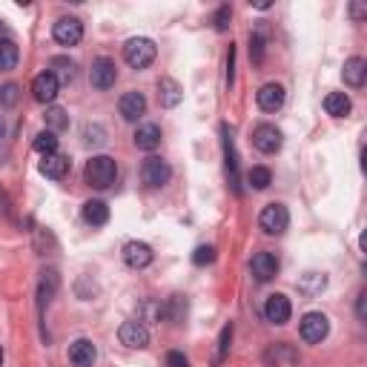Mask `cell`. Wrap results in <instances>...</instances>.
<instances>
[{
	"mask_svg": "<svg viewBox=\"0 0 367 367\" xmlns=\"http://www.w3.org/2000/svg\"><path fill=\"white\" fill-rule=\"evenodd\" d=\"M290 313H293V307H290V299L287 296H281V293L267 296V301H264V319L270 324H287L290 321Z\"/></svg>",
	"mask_w": 367,
	"mask_h": 367,
	"instance_id": "obj_12",
	"label": "cell"
},
{
	"mask_svg": "<svg viewBox=\"0 0 367 367\" xmlns=\"http://www.w3.org/2000/svg\"><path fill=\"white\" fill-rule=\"evenodd\" d=\"M0 361H3V347H0Z\"/></svg>",
	"mask_w": 367,
	"mask_h": 367,
	"instance_id": "obj_38",
	"label": "cell"
},
{
	"mask_svg": "<svg viewBox=\"0 0 367 367\" xmlns=\"http://www.w3.org/2000/svg\"><path fill=\"white\" fill-rule=\"evenodd\" d=\"M229 17H233L229 6H221V9L216 12V17H212V23H216L218 32H227V29H229Z\"/></svg>",
	"mask_w": 367,
	"mask_h": 367,
	"instance_id": "obj_32",
	"label": "cell"
},
{
	"mask_svg": "<svg viewBox=\"0 0 367 367\" xmlns=\"http://www.w3.org/2000/svg\"><path fill=\"white\" fill-rule=\"evenodd\" d=\"M89 81L95 89H112L115 81H118V66H115L112 57H95L92 69H89Z\"/></svg>",
	"mask_w": 367,
	"mask_h": 367,
	"instance_id": "obj_4",
	"label": "cell"
},
{
	"mask_svg": "<svg viewBox=\"0 0 367 367\" xmlns=\"http://www.w3.org/2000/svg\"><path fill=\"white\" fill-rule=\"evenodd\" d=\"M364 299H367V293H359V301H356V316L359 319H364Z\"/></svg>",
	"mask_w": 367,
	"mask_h": 367,
	"instance_id": "obj_36",
	"label": "cell"
},
{
	"mask_svg": "<svg viewBox=\"0 0 367 367\" xmlns=\"http://www.w3.org/2000/svg\"><path fill=\"white\" fill-rule=\"evenodd\" d=\"M247 184L261 192V189H267L270 184H273V172H270L267 167H253L247 172Z\"/></svg>",
	"mask_w": 367,
	"mask_h": 367,
	"instance_id": "obj_26",
	"label": "cell"
},
{
	"mask_svg": "<svg viewBox=\"0 0 367 367\" xmlns=\"http://www.w3.org/2000/svg\"><path fill=\"white\" fill-rule=\"evenodd\" d=\"M169 178H172V169H169V164H167L164 158L149 156V158L141 164V181H144L147 187L158 189V187H164Z\"/></svg>",
	"mask_w": 367,
	"mask_h": 367,
	"instance_id": "obj_6",
	"label": "cell"
},
{
	"mask_svg": "<svg viewBox=\"0 0 367 367\" xmlns=\"http://www.w3.org/2000/svg\"><path fill=\"white\" fill-rule=\"evenodd\" d=\"M84 221L86 224H92V227H104L106 221H109V207L104 204V201H86L84 204Z\"/></svg>",
	"mask_w": 367,
	"mask_h": 367,
	"instance_id": "obj_23",
	"label": "cell"
},
{
	"mask_svg": "<svg viewBox=\"0 0 367 367\" xmlns=\"http://www.w3.org/2000/svg\"><path fill=\"white\" fill-rule=\"evenodd\" d=\"M350 15L356 17V21H361V17L367 15V6H361V3H353V6H350Z\"/></svg>",
	"mask_w": 367,
	"mask_h": 367,
	"instance_id": "obj_35",
	"label": "cell"
},
{
	"mask_svg": "<svg viewBox=\"0 0 367 367\" xmlns=\"http://www.w3.org/2000/svg\"><path fill=\"white\" fill-rule=\"evenodd\" d=\"M250 57H253L256 64H261V57H264V37L261 35H250Z\"/></svg>",
	"mask_w": 367,
	"mask_h": 367,
	"instance_id": "obj_31",
	"label": "cell"
},
{
	"mask_svg": "<svg viewBox=\"0 0 367 367\" xmlns=\"http://www.w3.org/2000/svg\"><path fill=\"white\" fill-rule=\"evenodd\" d=\"M224 158H227V176H229V187H233L236 196H241V181H238V156H236V144L229 138V132L224 126Z\"/></svg>",
	"mask_w": 367,
	"mask_h": 367,
	"instance_id": "obj_17",
	"label": "cell"
},
{
	"mask_svg": "<svg viewBox=\"0 0 367 367\" xmlns=\"http://www.w3.org/2000/svg\"><path fill=\"white\" fill-rule=\"evenodd\" d=\"M17 98H21V86L17 84H6L3 89H0V106H15L17 104Z\"/></svg>",
	"mask_w": 367,
	"mask_h": 367,
	"instance_id": "obj_30",
	"label": "cell"
},
{
	"mask_svg": "<svg viewBox=\"0 0 367 367\" xmlns=\"http://www.w3.org/2000/svg\"><path fill=\"white\" fill-rule=\"evenodd\" d=\"M118 339H121L124 347H132V350H144V347H149V330L141 321H124L121 330H118Z\"/></svg>",
	"mask_w": 367,
	"mask_h": 367,
	"instance_id": "obj_10",
	"label": "cell"
},
{
	"mask_svg": "<svg viewBox=\"0 0 367 367\" xmlns=\"http://www.w3.org/2000/svg\"><path fill=\"white\" fill-rule=\"evenodd\" d=\"M17 57H21V52H17V44L12 41V37H3L0 41V72H9L17 66Z\"/></svg>",
	"mask_w": 367,
	"mask_h": 367,
	"instance_id": "obj_24",
	"label": "cell"
},
{
	"mask_svg": "<svg viewBox=\"0 0 367 367\" xmlns=\"http://www.w3.org/2000/svg\"><path fill=\"white\" fill-rule=\"evenodd\" d=\"M253 144L258 152H264V156H276V152L281 149L284 138H281V129L273 126V124H258L253 129Z\"/></svg>",
	"mask_w": 367,
	"mask_h": 367,
	"instance_id": "obj_9",
	"label": "cell"
},
{
	"mask_svg": "<svg viewBox=\"0 0 367 367\" xmlns=\"http://www.w3.org/2000/svg\"><path fill=\"white\" fill-rule=\"evenodd\" d=\"M184 98V92H181V84L178 81H172V78H161L158 81V101L161 106H178Z\"/></svg>",
	"mask_w": 367,
	"mask_h": 367,
	"instance_id": "obj_21",
	"label": "cell"
},
{
	"mask_svg": "<svg viewBox=\"0 0 367 367\" xmlns=\"http://www.w3.org/2000/svg\"><path fill=\"white\" fill-rule=\"evenodd\" d=\"M256 101L264 112H279L284 106V86L281 84H264L256 95Z\"/></svg>",
	"mask_w": 367,
	"mask_h": 367,
	"instance_id": "obj_16",
	"label": "cell"
},
{
	"mask_svg": "<svg viewBox=\"0 0 367 367\" xmlns=\"http://www.w3.org/2000/svg\"><path fill=\"white\" fill-rule=\"evenodd\" d=\"M69 126V115L61 109V106H52L49 112H46V129L49 132H61V129H66Z\"/></svg>",
	"mask_w": 367,
	"mask_h": 367,
	"instance_id": "obj_28",
	"label": "cell"
},
{
	"mask_svg": "<svg viewBox=\"0 0 367 367\" xmlns=\"http://www.w3.org/2000/svg\"><path fill=\"white\" fill-rule=\"evenodd\" d=\"M156 55H158V49L149 37H132V41H126V46H124V61L132 69H147L152 61H156Z\"/></svg>",
	"mask_w": 367,
	"mask_h": 367,
	"instance_id": "obj_2",
	"label": "cell"
},
{
	"mask_svg": "<svg viewBox=\"0 0 367 367\" xmlns=\"http://www.w3.org/2000/svg\"><path fill=\"white\" fill-rule=\"evenodd\" d=\"M167 367H189V359L181 350H169L167 353Z\"/></svg>",
	"mask_w": 367,
	"mask_h": 367,
	"instance_id": "obj_34",
	"label": "cell"
},
{
	"mask_svg": "<svg viewBox=\"0 0 367 367\" xmlns=\"http://www.w3.org/2000/svg\"><path fill=\"white\" fill-rule=\"evenodd\" d=\"M52 37L61 46H75V44H81V37H84V23L78 17H57L52 26Z\"/></svg>",
	"mask_w": 367,
	"mask_h": 367,
	"instance_id": "obj_8",
	"label": "cell"
},
{
	"mask_svg": "<svg viewBox=\"0 0 367 367\" xmlns=\"http://www.w3.org/2000/svg\"><path fill=\"white\" fill-rule=\"evenodd\" d=\"M84 178L95 189H106L115 184V178H118V164H115V158H109V156H95L92 161H86Z\"/></svg>",
	"mask_w": 367,
	"mask_h": 367,
	"instance_id": "obj_1",
	"label": "cell"
},
{
	"mask_svg": "<svg viewBox=\"0 0 367 367\" xmlns=\"http://www.w3.org/2000/svg\"><path fill=\"white\" fill-rule=\"evenodd\" d=\"M299 333L307 344H319L327 339V333H330V321H327L324 313H307L299 324Z\"/></svg>",
	"mask_w": 367,
	"mask_h": 367,
	"instance_id": "obj_7",
	"label": "cell"
},
{
	"mask_svg": "<svg viewBox=\"0 0 367 367\" xmlns=\"http://www.w3.org/2000/svg\"><path fill=\"white\" fill-rule=\"evenodd\" d=\"M52 75L57 78V84H72L75 81V64L69 61V57H52V64H49Z\"/></svg>",
	"mask_w": 367,
	"mask_h": 367,
	"instance_id": "obj_25",
	"label": "cell"
},
{
	"mask_svg": "<svg viewBox=\"0 0 367 367\" xmlns=\"http://www.w3.org/2000/svg\"><path fill=\"white\" fill-rule=\"evenodd\" d=\"M212 261H216V247H212V244L196 247V253H192V264H196V267H207Z\"/></svg>",
	"mask_w": 367,
	"mask_h": 367,
	"instance_id": "obj_29",
	"label": "cell"
},
{
	"mask_svg": "<svg viewBox=\"0 0 367 367\" xmlns=\"http://www.w3.org/2000/svg\"><path fill=\"white\" fill-rule=\"evenodd\" d=\"M69 167H72V161H69V156H61V152H52V156H44V161H41V172L46 178H55V181H61L66 172H69Z\"/></svg>",
	"mask_w": 367,
	"mask_h": 367,
	"instance_id": "obj_18",
	"label": "cell"
},
{
	"mask_svg": "<svg viewBox=\"0 0 367 367\" xmlns=\"http://www.w3.org/2000/svg\"><path fill=\"white\" fill-rule=\"evenodd\" d=\"M57 92H61V84H57V78L46 69L41 72L37 78L32 81V95H35V101L37 104H52L57 98Z\"/></svg>",
	"mask_w": 367,
	"mask_h": 367,
	"instance_id": "obj_11",
	"label": "cell"
},
{
	"mask_svg": "<svg viewBox=\"0 0 367 367\" xmlns=\"http://www.w3.org/2000/svg\"><path fill=\"white\" fill-rule=\"evenodd\" d=\"M279 256L276 253H270V250H261V253L253 256V261H250V273H253V279L258 284H267V281H273L279 276Z\"/></svg>",
	"mask_w": 367,
	"mask_h": 367,
	"instance_id": "obj_5",
	"label": "cell"
},
{
	"mask_svg": "<svg viewBox=\"0 0 367 367\" xmlns=\"http://www.w3.org/2000/svg\"><path fill=\"white\" fill-rule=\"evenodd\" d=\"M135 147L144 149V152H152L161 147V129L156 124H144L138 126V132H135Z\"/></svg>",
	"mask_w": 367,
	"mask_h": 367,
	"instance_id": "obj_20",
	"label": "cell"
},
{
	"mask_svg": "<svg viewBox=\"0 0 367 367\" xmlns=\"http://www.w3.org/2000/svg\"><path fill=\"white\" fill-rule=\"evenodd\" d=\"M324 109H327V115H330V118H347V115H350V109H353V104H350V98H347L344 92H330L324 98Z\"/></svg>",
	"mask_w": 367,
	"mask_h": 367,
	"instance_id": "obj_22",
	"label": "cell"
},
{
	"mask_svg": "<svg viewBox=\"0 0 367 367\" xmlns=\"http://www.w3.org/2000/svg\"><path fill=\"white\" fill-rule=\"evenodd\" d=\"M35 149L41 152V156H52V152H57V135L44 129V132H37L35 135Z\"/></svg>",
	"mask_w": 367,
	"mask_h": 367,
	"instance_id": "obj_27",
	"label": "cell"
},
{
	"mask_svg": "<svg viewBox=\"0 0 367 367\" xmlns=\"http://www.w3.org/2000/svg\"><path fill=\"white\" fill-rule=\"evenodd\" d=\"M118 112H121V118L124 121H138L141 115L147 112V98L141 92H126V95H121V101H118Z\"/></svg>",
	"mask_w": 367,
	"mask_h": 367,
	"instance_id": "obj_14",
	"label": "cell"
},
{
	"mask_svg": "<svg viewBox=\"0 0 367 367\" xmlns=\"http://www.w3.org/2000/svg\"><path fill=\"white\" fill-rule=\"evenodd\" d=\"M258 224H261V229L267 236H281L284 229L290 227V212H287V207L284 204H267L264 209H261V216H258Z\"/></svg>",
	"mask_w": 367,
	"mask_h": 367,
	"instance_id": "obj_3",
	"label": "cell"
},
{
	"mask_svg": "<svg viewBox=\"0 0 367 367\" xmlns=\"http://www.w3.org/2000/svg\"><path fill=\"white\" fill-rule=\"evenodd\" d=\"M344 84L347 86H364V78H367V64H364V57H350V61H344Z\"/></svg>",
	"mask_w": 367,
	"mask_h": 367,
	"instance_id": "obj_19",
	"label": "cell"
},
{
	"mask_svg": "<svg viewBox=\"0 0 367 367\" xmlns=\"http://www.w3.org/2000/svg\"><path fill=\"white\" fill-rule=\"evenodd\" d=\"M3 129H6V126H3V118H0V138H3Z\"/></svg>",
	"mask_w": 367,
	"mask_h": 367,
	"instance_id": "obj_37",
	"label": "cell"
},
{
	"mask_svg": "<svg viewBox=\"0 0 367 367\" xmlns=\"http://www.w3.org/2000/svg\"><path fill=\"white\" fill-rule=\"evenodd\" d=\"M229 339H233V324H227L224 330H221V341H218V359H224V356H227V350H229Z\"/></svg>",
	"mask_w": 367,
	"mask_h": 367,
	"instance_id": "obj_33",
	"label": "cell"
},
{
	"mask_svg": "<svg viewBox=\"0 0 367 367\" xmlns=\"http://www.w3.org/2000/svg\"><path fill=\"white\" fill-rule=\"evenodd\" d=\"M152 247L149 244H144V241H129L126 247H124V261L132 267V270H144V267H149L152 264Z\"/></svg>",
	"mask_w": 367,
	"mask_h": 367,
	"instance_id": "obj_15",
	"label": "cell"
},
{
	"mask_svg": "<svg viewBox=\"0 0 367 367\" xmlns=\"http://www.w3.org/2000/svg\"><path fill=\"white\" fill-rule=\"evenodd\" d=\"M69 361L75 367H95V361H98V350H95V344L89 339H75L69 344Z\"/></svg>",
	"mask_w": 367,
	"mask_h": 367,
	"instance_id": "obj_13",
	"label": "cell"
}]
</instances>
